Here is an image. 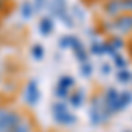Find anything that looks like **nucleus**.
Wrapping results in <instances>:
<instances>
[{
    "mask_svg": "<svg viewBox=\"0 0 132 132\" xmlns=\"http://www.w3.org/2000/svg\"><path fill=\"white\" fill-rule=\"evenodd\" d=\"M0 102H2V97H0Z\"/></svg>",
    "mask_w": 132,
    "mask_h": 132,
    "instance_id": "nucleus-32",
    "label": "nucleus"
},
{
    "mask_svg": "<svg viewBox=\"0 0 132 132\" xmlns=\"http://www.w3.org/2000/svg\"><path fill=\"white\" fill-rule=\"evenodd\" d=\"M123 12V0H104V14L108 16V18H118V16H122Z\"/></svg>",
    "mask_w": 132,
    "mask_h": 132,
    "instance_id": "nucleus-6",
    "label": "nucleus"
},
{
    "mask_svg": "<svg viewBox=\"0 0 132 132\" xmlns=\"http://www.w3.org/2000/svg\"><path fill=\"white\" fill-rule=\"evenodd\" d=\"M85 34L90 37L92 41H97V39H99V30L93 28V27H86V28H85Z\"/></svg>",
    "mask_w": 132,
    "mask_h": 132,
    "instance_id": "nucleus-23",
    "label": "nucleus"
},
{
    "mask_svg": "<svg viewBox=\"0 0 132 132\" xmlns=\"http://www.w3.org/2000/svg\"><path fill=\"white\" fill-rule=\"evenodd\" d=\"M79 72H81L83 78H90L92 74H93V65H92V62H85V63H81V67H79Z\"/></svg>",
    "mask_w": 132,
    "mask_h": 132,
    "instance_id": "nucleus-20",
    "label": "nucleus"
},
{
    "mask_svg": "<svg viewBox=\"0 0 132 132\" xmlns=\"http://www.w3.org/2000/svg\"><path fill=\"white\" fill-rule=\"evenodd\" d=\"M69 95H71V90L63 88V86H60V85H56V86H55V97H56L58 101L65 102L67 99H69Z\"/></svg>",
    "mask_w": 132,
    "mask_h": 132,
    "instance_id": "nucleus-19",
    "label": "nucleus"
},
{
    "mask_svg": "<svg viewBox=\"0 0 132 132\" xmlns=\"http://www.w3.org/2000/svg\"><path fill=\"white\" fill-rule=\"evenodd\" d=\"M39 32H41V35H44V37L51 35L55 32V20L51 16H42L41 21H39Z\"/></svg>",
    "mask_w": 132,
    "mask_h": 132,
    "instance_id": "nucleus-10",
    "label": "nucleus"
},
{
    "mask_svg": "<svg viewBox=\"0 0 132 132\" xmlns=\"http://www.w3.org/2000/svg\"><path fill=\"white\" fill-rule=\"evenodd\" d=\"M129 106H132V92L130 90H123L118 93V101H116V104H114V114L116 113H122L125 111Z\"/></svg>",
    "mask_w": 132,
    "mask_h": 132,
    "instance_id": "nucleus-8",
    "label": "nucleus"
},
{
    "mask_svg": "<svg viewBox=\"0 0 132 132\" xmlns=\"http://www.w3.org/2000/svg\"><path fill=\"white\" fill-rule=\"evenodd\" d=\"M9 109H11L9 106H2V104H0V120H2V118L9 113Z\"/></svg>",
    "mask_w": 132,
    "mask_h": 132,
    "instance_id": "nucleus-28",
    "label": "nucleus"
},
{
    "mask_svg": "<svg viewBox=\"0 0 132 132\" xmlns=\"http://www.w3.org/2000/svg\"><path fill=\"white\" fill-rule=\"evenodd\" d=\"M56 85H60V86L67 88V90H72V88H76V79L72 76H69V74H63V76L58 78V83Z\"/></svg>",
    "mask_w": 132,
    "mask_h": 132,
    "instance_id": "nucleus-12",
    "label": "nucleus"
},
{
    "mask_svg": "<svg viewBox=\"0 0 132 132\" xmlns=\"http://www.w3.org/2000/svg\"><path fill=\"white\" fill-rule=\"evenodd\" d=\"M111 113L108 111V108L102 102V95H92L90 104H88V120H90L92 127H99L102 123H108L111 120Z\"/></svg>",
    "mask_w": 132,
    "mask_h": 132,
    "instance_id": "nucleus-1",
    "label": "nucleus"
},
{
    "mask_svg": "<svg viewBox=\"0 0 132 132\" xmlns=\"http://www.w3.org/2000/svg\"><path fill=\"white\" fill-rule=\"evenodd\" d=\"M4 2H7V0H4Z\"/></svg>",
    "mask_w": 132,
    "mask_h": 132,
    "instance_id": "nucleus-33",
    "label": "nucleus"
},
{
    "mask_svg": "<svg viewBox=\"0 0 132 132\" xmlns=\"http://www.w3.org/2000/svg\"><path fill=\"white\" fill-rule=\"evenodd\" d=\"M72 50V55H74V58L79 62V63H85V62H88V50L85 48V44L79 37H76V35H71V48Z\"/></svg>",
    "mask_w": 132,
    "mask_h": 132,
    "instance_id": "nucleus-4",
    "label": "nucleus"
},
{
    "mask_svg": "<svg viewBox=\"0 0 132 132\" xmlns=\"http://www.w3.org/2000/svg\"><path fill=\"white\" fill-rule=\"evenodd\" d=\"M30 53H32V58L39 62V60H42V58H44V55H46V50H44V46H42V44H32Z\"/></svg>",
    "mask_w": 132,
    "mask_h": 132,
    "instance_id": "nucleus-16",
    "label": "nucleus"
},
{
    "mask_svg": "<svg viewBox=\"0 0 132 132\" xmlns=\"http://www.w3.org/2000/svg\"><path fill=\"white\" fill-rule=\"evenodd\" d=\"M111 58H113V65L116 67V71L127 69V65H129V63H127V58L123 56L122 53H116V55H114V56H111Z\"/></svg>",
    "mask_w": 132,
    "mask_h": 132,
    "instance_id": "nucleus-17",
    "label": "nucleus"
},
{
    "mask_svg": "<svg viewBox=\"0 0 132 132\" xmlns=\"http://www.w3.org/2000/svg\"><path fill=\"white\" fill-rule=\"evenodd\" d=\"M88 55H95V56H102V55H104V48H102V41H101V39L90 42Z\"/></svg>",
    "mask_w": 132,
    "mask_h": 132,
    "instance_id": "nucleus-13",
    "label": "nucleus"
},
{
    "mask_svg": "<svg viewBox=\"0 0 132 132\" xmlns=\"http://www.w3.org/2000/svg\"><path fill=\"white\" fill-rule=\"evenodd\" d=\"M12 132H34V122H30L28 118H23Z\"/></svg>",
    "mask_w": 132,
    "mask_h": 132,
    "instance_id": "nucleus-18",
    "label": "nucleus"
},
{
    "mask_svg": "<svg viewBox=\"0 0 132 132\" xmlns=\"http://www.w3.org/2000/svg\"><path fill=\"white\" fill-rule=\"evenodd\" d=\"M85 101H86V92H85V88H78V90L71 92V95H69V99H67V106H71V108H74V109H79L83 104H85Z\"/></svg>",
    "mask_w": 132,
    "mask_h": 132,
    "instance_id": "nucleus-9",
    "label": "nucleus"
},
{
    "mask_svg": "<svg viewBox=\"0 0 132 132\" xmlns=\"http://www.w3.org/2000/svg\"><path fill=\"white\" fill-rule=\"evenodd\" d=\"M32 4H34V7H35V12H39V11H44V9H46L48 0H32Z\"/></svg>",
    "mask_w": 132,
    "mask_h": 132,
    "instance_id": "nucleus-24",
    "label": "nucleus"
},
{
    "mask_svg": "<svg viewBox=\"0 0 132 132\" xmlns=\"http://www.w3.org/2000/svg\"><path fill=\"white\" fill-rule=\"evenodd\" d=\"M108 41H109V44H111L116 51L123 50V46H125V42H123V39L120 35H111V39H108Z\"/></svg>",
    "mask_w": 132,
    "mask_h": 132,
    "instance_id": "nucleus-21",
    "label": "nucleus"
},
{
    "mask_svg": "<svg viewBox=\"0 0 132 132\" xmlns=\"http://www.w3.org/2000/svg\"><path fill=\"white\" fill-rule=\"evenodd\" d=\"M0 81H2V76H0Z\"/></svg>",
    "mask_w": 132,
    "mask_h": 132,
    "instance_id": "nucleus-31",
    "label": "nucleus"
},
{
    "mask_svg": "<svg viewBox=\"0 0 132 132\" xmlns=\"http://www.w3.org/2000/svg\"><path fill=\"white\" fill-rule=\"evenodd\" d=\"M7 9V2H4V0H0V14L4 12V11Z\"/></svg>",
    "mask_w": 132,
    "mask_h": 132,
    "instance_id": "nucleus-29",
    "label": "nucleus"
},
{
    "mask_svg": "<svg viewBox=\"0 0 132 132\" xmlns=\"http://www.w3.org/2000/svg\"><path fill=\"white\" fill-rule=\"evenodd\" d=\"M113 25H114V32H118L120 35L130 34L132 32V14L123 12L122 16H118V18L113 20Z\"/></svg>",
    "mask_w": 132,
    "mask_h": 132,
    "instance_id": "nucleus-5",
    "label": "nucleus"
},
{
    "mask_svg": "<svg viewBox=\"0 0 132 132\" xmlns=\"http://www.w3.org/2000/svg\"><path fill=\"white\" fill-rule=\"evenodd\" d=\"M123 11L132 14V0H123Z\"/></svg>",
    "mask_w": 132,
    "mask_h": 132,
    "instance_id": "nucleus-27",
    "label": "nucleus"
},
{
    "mask_svg": "<svg viewBox=\"0 0 132 132\" xmlns=\"http://www.w3.org/2000/svg\"><path fill=\"white\" fill-rule=\"evenodd\" d=\"M25 102L34 108V106H37L39 101H41V88H39V83L37 79H30V81L27 83V86H25Z\"/></svg>",
    "mask_w": 132,
    "mask_h": 132,
    "instance_id": "nucleus-3",
    "label": "nucleus"
},
{
    "mask_svg": "<svg viewBox=\"0 0 132 132\" xmlns=\"http://www.w3.org/2000/svg\"><path fill=\"white\" fill-rule=\"evenodd\" d=\"M20 14L23 20H32L34 14H35V7L32 4V0H23L20 5Z\"/></svg>",
    "mask_w": 132,
    "mask_h": 132,
    "instance_id": "nucleus-11",
    "label": "nucleus"
},
{
    "mask_svg": "<svg viewBox=\"0 0 132 132\" xmlns=\"http://www.w3.org/2000/svg\"><path fill=\"white\" fill-rule=\"evenodd\" d=\"M118 93L120 92L116 90V86H109L108 90L102 93V102H104V106L108 108V111L111 113V114H114V104H116V101H118Z\"/></svg>",
    "mask_w": 132,
    "mask_h": 132,
    "instance_id": "nucleus-7",
    "label": "nucleus"
},
{
    "mask_svg": "<svg viewBox=\"0 0 132 132\" xmlns=\"http://www.w3.org/2000/svg\"><path fill=\"white\" fill-rule=\"evenodd\" d=\"M111 63H108V62H104V63H102L101 65V74L102 76H109V74H111Z\"/></svg>",
    "mask_w": 132,
    "mask_h": 132,
    "instance_id": "nucleus-25",
    "label": "nucleus"
},
{
    "mask_svg": "<svg viewBox=\"0 0 132 132\" xmlns=\"http://www.w3.org/2000/svg\"><path fill=\"white\" fill-rule=\"evenodd\" d=\"M51 114H53V120L58 123V125H63V127H71V125H76L78 123V116L71 113L69 106L65 102H55L51 106Z\"/></svg>",
    "mask_w": 132,
    "mask_h": 132,
    "instance_id": "nucleus-2",
    "label": "nucleus"
},
{
    "mask_svg": "<svg viewBox=\"0 0 132 132\" xmlns=\"http://www.w3.org/2000/svg\"><path fill=\"white\" fill-rule=\"evenodd\" d=\"M123 132H132V130H123Z\"/></svg>",
    "mask_w": 132,
    "mask_h": 132,
    "instance_id": "nucleus-30",
    "label": "nucleus"
},
{
    "mask_svg": "<svg viewBox=\"0 0 132 132\" xmlns=\"http://www.w3.org/2000/svg\"><path fill=\"white\" fill-rule=\"evenodd\" d=\"M116 81L122 83V85H129V83H132V72L129 71V69L116 71Z\"/></svg>",
    "mask_w": 132,
    "mask_h": 132,
    "instance_id": "nucleus-14",
    "label": "nucleus"
},
{
    "mask_svg": "<svg viewBox=\"0 0 132 132\" xmlns=\"http://www.w3.org/2000/svg\"><path fill=\"white\" fill-rule=\"evenodd\" d=\"M56 44H58L60 50H69L71 48V35H62Z\"/></svg>",
    "mask_w": 132,
    "mask_h": 132,
    "instance_id": "nucleus-22",
    "label": "nucleus"
},
{
    "mask_svg": "<svg viewBox=\"0 0 132 132\" xmlns=\"http://www.w3.org/2000/svg\"><path fill=\"white\" fill-rule=\"evenodd\" d=\"M71 12V16L74 18V21H79V23H83V21L86 20V12L83 11L81 5H72V9L69 11Z\"/></svg>",
    "mask_w": 132,
    "mask_h": 132,
    "instance_id": "nucleus-15",
    "label": "nucleus"
},
{
    "mask_svg": "<svg viewBox=\"0 0 132 132\" xmlns=\"http://www.w3.org/2000/svg\"><path fill=\"white\" fill-rule=\"evenodd\" d=\"M102 32L113 34V32H114V25H113V21H104V23H102Z\"/></svg>",
    "mask_w": 132,
    "mask_h": 132,
    "instance_id": "nucleus-26",
    "label": "nucleus"
}]
</instances>
